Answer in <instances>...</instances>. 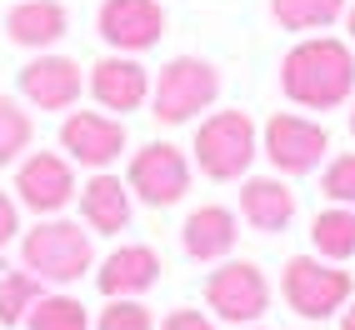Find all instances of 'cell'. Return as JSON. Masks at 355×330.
<instances>
[{
  "label": "cell",
  "instance_id": "cell-27",
  "mask_svg": "<svg viewBox=\"0 0 355 330\" xmlns=\"http://www.w3.org/2000/svg\"><path fill=\"white\" fill-rule=\"evenodd\" d=\"M20 230V216H15V200L10 196H0V245L10 241V235Z\"/></svg>",
  "mask_w": 355,
  "mask_h": 330
},
{
  "label": "cell",
  "instance_id": "cell-21",
  "mask_svg": "<svg viewBox=\"0 0 355 330\" xmlns=\"http://www.w3.org/2000/svg\"><path fill=\"white\" fill-rule=\"evenodd\" d=\"M26 320L31 330H85V305L70 295H40Z\"/></svg>",
  "mask_w": 355,
  "mask_h": 330
},
{
  "label": "cell",
  "instance_id": "cell-29",
  "mask_svg": "<svg viewBox=\"0 0 355 330\" xmlns=\"http://www.w3.org/2000/svg\"><path fill=\"white\" fill-rule=\"evenodd\" d=\"M345 20H350V40H355V6H350V10H345Z\"/></svg>",
  "mask_w": 355,
  "mask_h": 330
},
{
  "label": "cell",
  "instance_id": "cell-16",
  "mask_svg": "<svg viewBox=\"0 0 355 330\" xmlns=\"http://www.w3.org/2000/svg\"><path fill=\"white\" fill-rule=\"evenodd\" d=\"M80 216H85V225L96 230V235L125 230V220H130V196H125V185L101 171V175L80 191Z\"/></svg>",
  "mask_w": 355,
  "mask_h": 330
},
{
  "label": "cell",
  "instance_id": "cell-13",
  "mask_svg": "<svg viewBox=\"0 0 355 330\" xmlns=\"http://www.w3.org/2000/svg\"><path fill=\"white\" fill-rule=\"evenodd\" d=\"M90 90H96V101L105 110H135L150 96V76L130 55H105V60L90 65Z\"/></svg>",
  "mask_w": 355,
  "mask_h": 330
},
{
  "label": "cell",
  "instance_id": "cell-12",
  "mask_svg": "<svg viewBox=\"0 0 355 330\" xmlns=\"http://www.w3.org/2000/svg\"><path fill=\"white\" fill-rule=\"evenodd\" d=\"M20 96L35 110H65L80 101V65L65 55H35L20 70Z\"/></svg>",
  "mask_w": 355,
  "mask_h": 330
},
{
  "label": "cell",
  "instance_id": "cell-17",
  "mask_svg": "<svg viewBox=\"0 0 355 330\" xmlns=\"http://www.w3.org/2000/svg\"><path fill=\"white\" fill-rule=\"evenodd\" d=\"M180 241H185V250H191L196 261H220V255L235 245V216L225 205H200V210H191Z\"/></svg>",
  "mask_w": 355,
  "mask_h": 330
},
{
  "label": "cell",
  "instance_id": "cell-6",
  "mask_svg": "<svg viewBox=\"0 0 355 330\" xmlns=\"http://www.w3.org/2000/svg\"><path fill=\"white\" fill-rule=\"evenodd\" d=\"M205 300H210V311H216L220 320L250 325V320L266 315L270 286H266V275H260L250 261H230V266H220L216 275L205 280Z\"/></svg>",
  "mask_w": 355,
  "mask_h": 330
},
{
  "label": "cell",
  "instance_id": "cell-9",
  "mask_svg": "<svg viewBox=\"0 0 355 330\" xmlns=\"http://www.w3.org/2000/svg\"><path fill=\"white\" fill-rule=\"evenodd\" d=\"M96 31L115 51H150L165 31V10L155 0H105L96 15Z\"/></svg>",
  "mask_w": 355,
  "mask_h": 330
},
{
  "label": "cell",
  "instance_id": "cell-26",
  "mask_svg": "<svg viewBox=\"0 0 355 330\" xmlns=\"http://www.w3.org/2000/svg\"><path fill=\"white\" fill-rule=\"evenodd\" d=\"M160 330H216L200 311H171V320H165Z\"/></svg>",
  "mask_w": 355,
  "mask_h": 330
},
{
  "label": "cell",
  "instance_id": "cell-19",
  "mask_svg": "<svg viewBox=\"0 0 355 330\" xmlns=\"http://www.w3.org/2000/svg\"><path fill=\"white\" fill-rule=\"evenodd\" d=\"M311 241L320 255H330V261H350L355 255V210L336 205V210H320L315 225H311Z\"/></svg>",
  "mask_w": 355,
  "mask_h": 330
},
{
  "label": "cell",
  "instance_id": "cell-22",
  "mask_svg": "<svg viewBox=\"0 0 355 330\" xmlns=\"http://www.w3.org/2000/svg\"><path fill=\"white\" fill-rule=\"evenodd\" d=\"M35 300H40V280H35L31 270L6 275V280H0V325L26 320V315L35 311Z\"/></svg>",
  "mask_w": 355,
  "mask_h": 330
},
{
  "label": "cell",
  "instance_id": "cell-24",
  "mask_svg": "<svg viewBox=\"0 0 355 330\" xmlns=\"http://www.w3.org/2000/svg\"><path fill=\"white\" fill-rule=\"evenodd\" d=\"M320 191L336 200V205H355V155H336V160L325 165Z\"/></svg>",
  "mask_w": 355,
  "mask_h": 330
},
{
  "label": "cell",
  "instance_id": "cell-15",
  "mask_svg": "<svg viewBox=\"0 0 355 330\" xmlns=\"http://www.w3.org/2000/svg\"><path fill=\"white\" fill-rule=\"evenodd\" d=\"M6 31L26 51H45V45H55L65 35V6L60 0H20L6 20Z\"/></svg>",
  "mask_w": 355,
  "mask_h": 330
},
{
  "label": "cell",
  "instance_id": "cell-20",
  "mask_svg": "<svg viewBox=\"0 0 355 330\" xmlns=\"http://www.w3.org/2000/svg\"><path fill=\"white\" fill-rule=\"evenodd\" d=\"M270 15L286 31H325L345 15V0H270Z\"/></svg>",
  "mask_w": 355,
  "mask_h": 330
},
{
  "label": "cell",
  "instance_id": "cell-2",
  "mask_svg": "<svg viewBox=\"0 0 355 330\" xmlns=\"http://www.w3.org/2000/svg\"><path fill=\"white\" fill-rule=\"evenodd\" d=\"M20 261L35 280H55V286H70V280H80L96 261V250H90V235L70 220H45L26 235V245H20Z\"/></svg>",
  "mask_w": 355,
  "mask_h": 330
},
{
  "label": "cell",
  "instance_id": "cell-3",
  "mask_svg": "<svg viewBox=\"0 0 355 330\" xmlns=\"http://www.w3.org/2000/svg\"><path fill=\"white\" fill-rule=\"evenodd\" d=\"M220 96V76H216V65L200 60V55H175L171 65L160 70V80H155V96H150V115L165 125H185L191 115H200L205 105H216Z\"/></svg>",
  "mask_w": 355,
  "mask_h": 330
},
{
  "label": "cell",
  "instance_id": "cell-14",
  "mask_svg": "<svg viewBox=\"0 0 355 330\" xmlns=\"http://www.w3.org/2000/svg\"><path fill=\"white\" fill-rule=\"evenodd\" d=\"M155 275H160V261H155L150 245H121V250L101 266L96 286H101L110 300H130V295H140V290H150Z\"/></svg>",
  "mask_w": 355,
  "mask_h": 330
},
{
  "label": "cell",
  "instance_id": "cell-1",
  "mask_svg": "<svg viewBox=\"0 0 355 330\" xmlns=\"http://www.w3.org/2000/svg\"><path fill=\"white\" fill-rule=\"evenodd\" d=\"M280 85L286 96L305 110H336L340 101H350L355 90V55L350 45L315 35V40H300L295 51L280 60Z\"/></svg>",
  "mask_w": 355,
  "mask_h": 330
},
{
  "label": "cell",
  "instance_id": "cell-10",
  "mask_svg": "<svg viewBox=\"0 0 355 330\" xmlns=\"http://www.w3.org/2000/svg\"><path fill=\"white\" fill-rule=\"evenodd\" d=\"M60 146L70 150V160L105 171V165L125 150V125L110 121V115H96V110H76V115L60 125Z\"/></svg>",
  "mask_w": 355,
  "mask_h": 330
},
{
  "label": "cell",
  "instance_id": "cell-8",
  "mask_svg": "<svg viewBox=\"0 0 355 330\" xmlns=\"http://www.w3.org/2000/svg\"><path fill=\"white\" fill-rule=\"evenodd\" d=\"M130 191L146 205H175L191 191V165H185V155L175 146L155 140V146L135 150V160H130Z\"/></svg>",
  "mask_w": 355,
  "mask_h": 330
},
{
  "label": "cell",
  "instance_id": "cell-5",
  "mask_svg": "<svg viewBox=\"0 0 355 330\" xmlns=\"http://www.w3.org/2000/svg\"><path fill=\"white\" fill-rule=\"evenodd\" d=\"M286 300H291L295 315L325 320V315H336L340 305L350 300V275L311 261V255H295V261L286 266Z\"/></svg>",
  "mask_w": 355,
  "mask_h": 330
},
{
  "label": "cell",
  "instance_id": "cell-11",
  "mask_svg": "<svg viewBox=\"0 0 355 330\" xmlns=\"http://www.w3.org/2000/svg\"><path fill=\"white\" fill-rule=\"evenodd\" d=\"M15 191H20V205H31L35 216H51V210H60L70 196H76V175H70V165L60 155L35 150L26 165H20Z\"/></svg>",
  "mask_w": 355,
  "mask_h": 330
},
{
  "label": "cell",
  "instance_id": "cell-30",
  "mask_svg": "<svg viewBox=\"0 0 355 330\" xmlns=\"http://www.w3.org/2000/svg\"><path fill=\"white\" fill-rule=\"evenodd\" d=\"M350 130H355V110H350Z\"/></svg>",
  "mask_w": 355,
  "mask_h": 330
},
{
  "label": "cell",
  "instance_id": "cell-4",
  "mask_svg": "<svg viewBox=\"0 0 355 330\" xmlns=\"http://www.w3.org/2000/svg\"><path fill=\"white\" fill-rule=\"evenodd\" d=\"M196 160L210 180H235L255 160V125L245 110H220L196 130Z\"/></svg>",
  "mask_w": 355,
  "mask_h": 330
},
{
  "label": "cell",
  "instance_id": "cell-18",
  "mask_svg": "<svg viewBox=\"0 0 355 330\" xmlns=\"http://www.w3.org/2000/svg\"><path fill=\"white\" fill-rule=\"evenodd\" d=\"M241 210H245V220H250L255 230H286L291 216H295V196H291L280 180L260 175V180H245Z\"/></svg>",
  "mask_w": 355,
  "mask_h": 330
},
{
  "label": "cell",
  "instance_id": "cell-23",
  "mask_svg": "<svg viewBox=\"0 0 355 330\" xmlns=\"http://www.w3.org/2000/svg\"><path fill=\"white\" fill-rule=\"evenodd\" d=\"M26 146H31V115L10 96H0V165H10Z\"/></svg>",
  "mask_w": 355,
  "mask_h": 330
},
{
  "label": "cell",
  "instance_id": "cell-25",
  "mask_svg": "<svg viewBox=\"0 0 355 330\" xmlns=\"http://www.w3.org/2000/svg\"><path fill=\"white\" fill-rule=\"evenodd\" d=\"M101 330H155V325H150V311H146V305H135V300H115L110 311L101 315Z\"/></svg>",
  "mask_w": 355,
  "mask_h": 330
},
{
  "label": "cell",
  "instance_id": "cell-28",
  "mask_svg": "<svg viewBox=\"0 0 355 330\" xmlns=\"http://www.w3.org/2000/svg\"><path fill=\"white\" fill-rule=\"evenodd\" d=\"M340 330H355V305H350V311L340 315Z\"/></svg>",
  "mask_w": 355,
  "mask_h": 330
},
{
  "label": "cell",
  "instance_id": "cell-7",
  "mask_svg": "<svg viewBox=\"0 0 355 330\" xmlns=\"http://www.w3.org/2000/svg\"><path fill=\"white\" fill-rule=\"evenodd\" d=\"M330 150V135L325 125L315 121H305V115H270V125H266V155L275 171H286V175H305V171H315L320 155Z\"/></svg>",
  "mask_w": 355,
  "mask_h": 330
}]
</instances>
